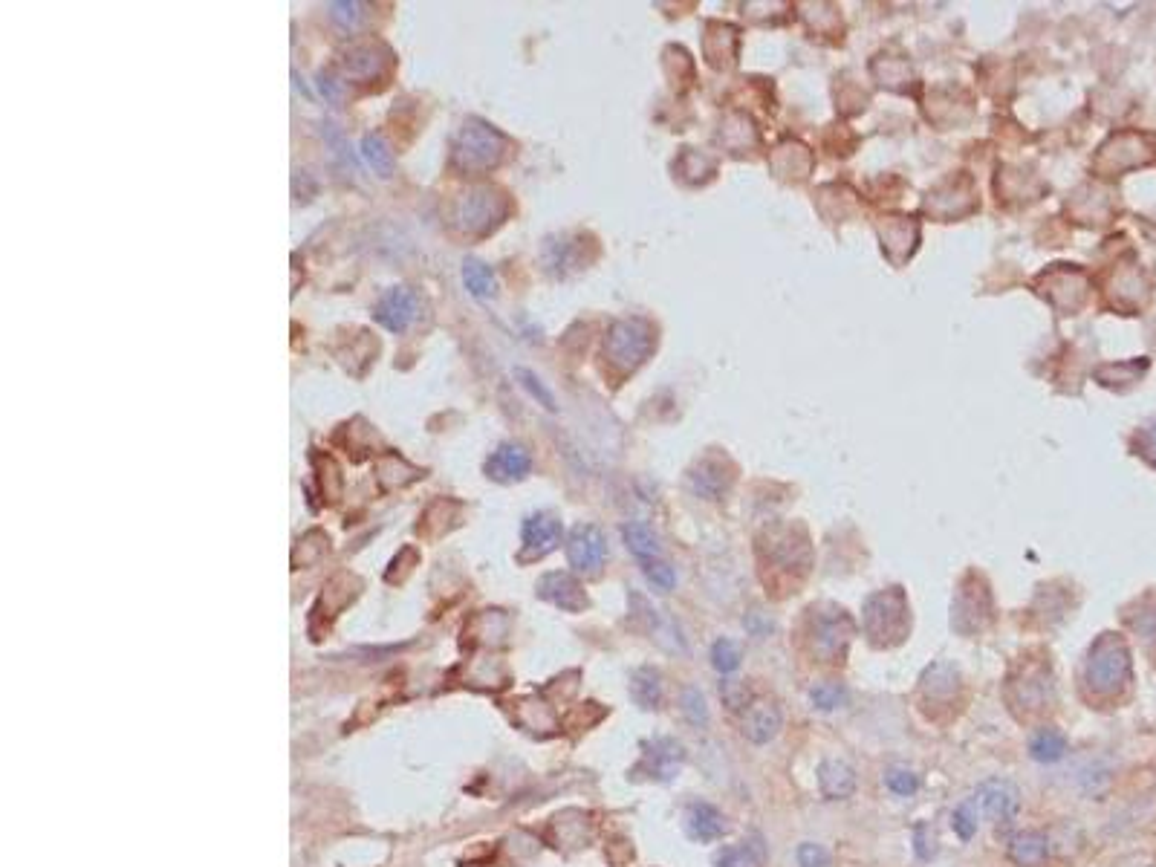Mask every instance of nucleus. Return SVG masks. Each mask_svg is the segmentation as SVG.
Instances as JSON below:
<instances>
[{
	"label": "nucleus",
	"instance_id": "nucleus-1",
	"mask_svg": "<svg viewBox=\"0 0 1156 867\" xmlns=\"http://www.w3.org/2000/svg\"><path fill=\"white\" fill-rule=\"evenodd\" d=\"M506 154H509V139L483 119H466L451 145L454 168L466 174L492 171L506 159Z\"/></svg>",
	"mask_w": 1156,
	"mask_h": 867
},
{
	"label": "nucleus",
	"instance_id": "nucleus-2",
	"mask_svg": "<svg viewBox=\"0 0 1156 867\" xmlns=\"http://www.w3.org/2000/svg\"><path fill=\"white\" fill-rule=\"evenodd\" d=\"M1130 680L1128 645L1116 633H1102L1084 662V685L1093 697H1116Z\"/></svg>",
	"mask_w": 1156,
	"mask_h": 867
},
{
	"label": "nucleus",
	"instance_id": "nucleus-3",
	"mask_svg": "<svg viewBox=\"0 0 1156 867\" xmlns=\"http://www.w3.org/2000/svg\"><path fill=\"white\" fill-rule=\"evenodd\" d=\"M654 344H657L654 324H648L645 318H622V321L610 324L605 344H602V353H605V362L613 370L633 373L654 353Z\"/></svg>",
	"mask_w": 1156,
	"mask_h": 867
},
{
	"label": "nucleus",
	"instance_id": "nucleus-4",
	"mask_svg": "<svg viewBox=\"0 0 1156 867\" xmlns=\"http://www.w3.org/2000/svg\"><path fill=\"white\" fill-rule=\"evenodd\" d=\"M862 622H865L867 639L876 648H894V645H899L908 636V628H911L905 593L899 587L873 593L865 602Z\"/></svg>",
	"mask_w": 1156,
	"mask_h": 867
},
{
	"label": "nucleus",
	"instance_id": "nucleus-5",
	"mask_svg": "<svg viewBox=\"0 0 1156 867\" xmlns=\"http://www.w3.org/2000/svg\"><path fill=\"white\" fill-rule=\"evenodd\" d=\"M506 214H509V200L498 188L480 185L454 200L448 220H451V229L460 235H489L506 220Z\"/></svg>",
	"mask_w": 1156,
	"mask_h": 867
},
{
	"label": "nucleus",
	"instance_id": "nucleus-6",
	"mask_svg": "<svg viewBox=\"0 0 1156 867\" xmlns=\"http://www.w3.org/2000/svg\"><path fill=\"white\" fill-rule=\"evenodd\" d=\"M853 636V622L847 619L844 610L830 607V613H815L810 619V642H813V654L821 662H836L844 657V648Z\"/></svg>",
	"mask_w": 1156,
	"mask_h": 867
},
{
	"label": "nucleus",
	"instance_id": "nucleus-7",
	"mask_svg": "<svg viewBox=\"0 0 1156 867\" xmlns=\"http://www.w3.org/2000/svg\"><path fill=\"white\" fill-rule=\"evenodd\" d=\"M974 804L980 815H986L989 821H995L998 827H1009L1015 821V815L1021 810V792L1012 781L1006 778H989L983 781L980 787L974 789Z\"/></svg>",
	"mask_w": 1156,
	"mask_h": 867
},
{
	"label": "nucleus",
	"instance_id": "nucleus-8",
	"mask_svg": "<svg viewBox=\"0 0 1156 867\" xmlns=\"http://www.w3.org/2000/svg\"><path fill=\"white\" fill-rule=\"evenodd\" d=\"M391 67V50L379 41L370 44H356L342 55V73L350 81H376L382 79Z\"/></svg>",
	"mask_w": 1156,
	"mask_h": 867
},
{
	"label": "nucleus",
	"instance_id": "nucleus-9",
	"mask_svg": "<svg viewBox=\"0 0 1156 867\" xmlns=\"http://www.w3.org/2000/svg\"><path fill=\"white\" fill-rule=\"evenodd\" d=\"M1052 700V680L1044 665H1026L1024 674L1009 683V703L1012 709H1024L1026 714L1041 711Z\"/></svg>",
	"mask_w": 1156,
	"mask_h": 867
},
{
	"label": "nucleus",
	"instance_id": "nucleus-10",
	"mask_svg": "<svg viewBox=\"0 0 1156 867\" xmlns=\"http://www.w3.org/2000/svg\"><path fill=\"white\" fill-rule=\"evenodd\" d=\"M567 558L581 573H596L607 558V541L602 529L593 524H578L567 541Z\"/></svg>",
	"mask_w": 1156,
	"mask_h": 867
},
{
	"label": "nucleus",
	"instance_id": "nucleus-11",
	"mask_svg": "<svg viewBox=\"0 0 1156 867\" xmlns=\"http://www.w3.org/2000/svg\"><path fill=\"white\" fill-rule=\"evenodd\" d=\"M373 318H376L385 330H391V333H405V330L411 327V321L417 318V295L405 287L388 289V292L376 301Z\"/></svg>",
	"mask_w": 1156,
	"mask_h": 867
},
{
	"label": "nucleus",
	"instance_id": "nucleus-12",
	"mask_svg": "<svg viewBox=\"0 0 1156 867\" xmlns=\"http://www.w3.org/2000/svg\"><path fill=\"white\" fill-rule=\"evenodd\" d=\"M529 451L521 443H503L492 451V457L483 463V472L495 483H518L529 474Z\"/></svg>",
	"mask_w": 1156,
	"mask_h": 867
},
{
	"label": "nucleus",
	"instance_id": "nucleus-13",
	"mask_svg": "<svg viewBox=\"0 0 1156 867\" xmlns=\"http://www.w3.org/2000/svg\"><path fill=\"white\" fill-rule=\"evenodd\" d=\"M989 622V593L980 587H960L957 602L951 607V625L960 633L980 631Z\"/></svg>",
	"mask_w": 1156,
	"mask_h": 867
},
{
	"label": "nucleus",
	"instance_id": "nucleus-14",
	"mask_svg": "<svg viewBox=\"0 0 1156 867\" xmlns=\"http://www.w3.org/2000/svg\"><path fill=\"white\" fill-rule=\"evenodd\" d=\"M524 558H541L558 547L561 521L552 512H535L524 521Z\"/></svg>",
	"mask_w": 1156,
	"mask_h": 867
},
{
	"label": "nucleus",
	"instance_id": "nucleus-15",
	"mask_svg": "<svg viewBox=\"0 0 1156 867\" xmlns=\"http://www.w3.org/2000/svg\"><path fill=\"white\" fill-rule=\"evenodd\" d=\"M538 596L550 605L567 610V613H578L587 607L584 587L570 573H547L538 581Z\"/></svg>",
	"mask_w": 1156,
	"mask_h": 867
},
{
	"label": "nucleus",
	"instance_id": "nucleus-16",
	"mask_svg": "<svg viewBox=\"0 0 1156 867\" xmlns=\"http://www.w3.org/2000/svg\"><path fill=\"white\" fill-rule=\"evenodd\" d=\"M920 691L928 706L951 703L957 697V691H960V671H957V665L934 662L931 668H925V674H922L920 680Z\"/></svg>",
	"mask_w": 1156,
	"mask_h": 867
},
{
	"label": "nucleus",
	"instance_id": "nucleus-17",
	"mask_svg": "<svg viewBox=\"0 0 1156 867\" xmlns=\"http://www.w3.org/2000/svg\"><path fill=\"white\" fill-rule=\"evenodd\" d=\"M781 723H784L781 709L769 700H755L743 711V735L752 743H769L781 732Z\"/></svg>",
	"mask_w": 1156,
	"mask_h": 867
},
{
	"label": "nucleus",
	"instance_id": "nucleus-18",
	"mask_svg": "<svg viewBox=\"0 0 1156 867\" xmlns=\"http://www.w3.org/2000/svg\"><path fill=\"white\" fill-rule=\"evenodd\" d=\"M685 763V749L674 737H657L648 752H645V766L657 781H671Z\"/></svg>",
	"mask_w": 1156,
	"mask_h": 867
},
{
	"label": "nucleus",
	"instance_id": "nucleus-19",
	"mask_svg": "<svg viewBox=\"0 0 1156 867\" xmlns=\"http://www.w3.org/2000/svg\"><path fill=\"white\" fill-rule=\"evenodd\" d=\"M818 789L824 798L830 801H841V798H850L856 792V772L850 763L839 761V758H827V761L818 763Z\"/></svg>",
	"mask_w": 1156,
	"mask_h": 867
},
{
	"label": "nucleus",
	"instance_id": "nucleus-20",
	"mask_svg": "<svg viewBox=\"0 0 1156 867\" xmlns=\"http://www.w3.org/2000/svg\"><path fill=\"white\" fill-rule=\"evenodd\" d=\"M685 827H688L691 839L717 841L723 839V833H726V818H723V813L717 807H711L706 801H697L685 813Z\"/></svg>",
	"mask_w": 1156,
	"mask_h": 867
},
{
	"label": "nucleus",
	"instance_id": "nucleus-21",
	"mask_svg": "<svg viewBox=\"0 0 1156 867\" xmlns=\"http://www.w3.org/2000/svg\"><path fill=\"white\" fill-rule=\"evenodd\" d=\"M1050 856V839L1041 830H1024L1009 841V859L1021 867H1038Z\"/></svg>",
	"mask_w": 1156,
	"mask_h": 867
},
{
	"label": "nucleus",
	"instance_id": "nucleus-22",
	"mask_svg": "<svg viewBox=\"0 0 1156 867\" xmlns=\"http://www.w3.org/2000/svg\"><path fill=\"white\" fill-rule=\"evenodd\" d=\"M1029 755L1038 763H1058L1067 755V737L1055 726H1044L1029 737Z\"/></svg>",
	"mask_w": 1156,
	"mask_h": 867
},
{
	"label": "nucleus",
	"instance_id": "nucleus-23",
	"mask_svg": "<svg viewBox=\"0 0 1156 867\" xmlns=\"http://www.w3.org/2000/svg\"><path fill=\"white\" fill-rule=\"evenodd\" d=\"M720 474H723V466H720V463H714V460L700 463V466L691 472V489H694L700 498L717 500L726 489H729V477H720Z\"/></svg>",
	"mask_w": 1156,
	"mask_h": 867
},
{
	"label": "nucleus",
	"instance_id": "nucleus-24",
	"mask_svg": "<svg viewBox=\"0 0 1156 867\" xmlns=\"http://www.w3.org/2000/svg\"><path fill=\"white\" fill-rule=\"evenodd\" d=\"M622 535H625V544H628V550H631L633 555L642 561V564H648V561H657L659 558V538L654 535V529H651V526L633 521V524H625Z\"/></svg>",
	"mask_w": 1156,
	"mask_h": 867
},
{
	"label": "nucleus",
	"instance_id": "nucleus-25",
	"mask_svg": "<svg viewBox=\"0 0 1156 867\" xmlns=\"http://www.w3.org/2000/svg\"><path fill=\"white\" fill-rule=\"evenodd\" d=\"M463 284H466V289L472 292L474 298H480V301H489V298L498 295V278H495V272H492L486 263L474 261V258L463 263Z\"/></svg>",
	"mask_w": 1156,
	"mask_h": 867
},
{
	"label": "nucleus",
	"instance_id": "nucleus-26",
	"mask_svg": "<svg viewBox=\"0 0 1156 867\" xmlns=\"http://www.w3.org/2000/svg\"><path fill=\"white\" fill-rule=\"evenodd\" d=\"M631 697L642 709H657L662 700V677L657 668H639L633 674Z\"/></svg>",
	"mask_w": 1156,
	"mask_h": 867
},
{
	"label": "nucleus",
	"instance_id": "nucleus-27",
	"mask_svg": "<svg viewBox=\"0 0 1156 867\" xmlns=\"http://www.w3.org/2000/svg\"><path fill=\"white\" fill-rule=\"evenodd\" d=\"M376 474H379V483H382L385 489H399V486H405V483H411V480L420 477V472H417L414 466H408L399 454L382 457L379 466H376Z\"/></svg>",
	"mask_w": 1156,
	"mask_h": 867
},
{
	"label": "nucleus",
	"instance_id": "nucleus-28",
	"mask_svg": "<svg viewBox=\"0 0 1156 867\" xmlns=\"http://www.w3.org/2000/svg\"><path fill=\"white\" fill-rule=\"evenodd\" d=\"M362 157H365V162L379 177H391L394 174V157H391V151H388V145H385V139L379 133H368L362 139Z\"/></svg>",
	"mask_w": 1156,
	"mask_h": 867
},
{
	"label": "nucleus",
	"instance_id": "nucleus-29",
	"mask_svg": "<svg viewBox=\"0 0 1156 867\" xmlns=\"http://www.w3.org/2000/svg\"><path fill=\"white\" fill-rule=\"evenodd\" d=\"M365 3H356V0H339V3H330V21L344 32H356V29L365 24Z\"/></svg>",
	"mask_w": 1156,
	"mask_h": 867
},
{
	"label": "nucleus",
	"instance_id": "nucleus-30",
	"mask_svg": "<svg viewBox=\"0 0 1156 867\" xmlns=\"http://www.w3.org/2000/svg\"><path fill=\"white\" fill-rule=\"evenodd\" d=\"M951 827H954V833H957L963 841H969L974 833H977V827H980V810H977L974 798H966V801L951 813Z\"/></svg>",
	"mask_w": 1156,
	"mask_h": 867
},
{
	"label": "nucleus",
	"instance_id": "nucleus-31",
	"mask_svg": "<svg viewBox=\"0 0 1156 867\" xmlns=\"http://www.w3.org/2000/svg\"><path fill=\"white\" fill-rule=\"evenodd\" d=\"M761 859V850H755L752 844L743 841L740 847H723V853L717 856V867H758Z\"/></svg>",
	"mask_w": 1156,
	"mask_h": 867
},
{
	"label": "nucleus",
	"instance_id": "nucleus-32",
	"mask_svg": "<svg viewBox=\"0 0 1156 867\" xmlns=\"http://www.w3.org/2000/svg\"><path fill=\"white\" fill-rule=\"evenodd\" d=\"M810 700L818 711H836L847 703V691L839 683H818L810 691Z\"/></svg>",
	"mask_w": 1156,
	"mask_h": 867
},
{
	"label": "nucleus",
	"instance_id": "nucleus-33",
	"mask_svg": "<svg viewBox=\"0 0 1156 867\" xmlns=\"http://www.w3.org/2000/svg\"><path fill=\"white\" fill-rule=\"evenodd\" d=\"M711 665L720 671V674H732L740 665V648H737L732 639H717L711 645Z\"/></svg>",
	"mask_w": 1156,
	"mask_h": 867
},
{
	"label": "nucleus",
	"instance_id": "nucleus-34",
	"mask_svg": "<svg viewBox=\"0 0 1156 867\" xmlns=\"http://www.w3.org/2000/svg\"><path fill=\"white\" fill-rule=\"evenodd\" d=\"M885 784H888V789H891L894 795L908 798V795H914V792L920 789V775H914L908 766H891V769L885 772Z\"/></svg>",
	"mask_w": 1156,
	"mask_h": 867
},
{
	"label": "nucleus",
	"instance_id": "nucleus-35",
	"mask_svg": "<svg viewBox=\"0 0 1156 867\" xmlns=\"http://www.w3.org/2000/svg\"><path fill=\"white\" fill-rule=\"evenodd\" d=\"M683 714L691 726H706L709 723V706L700 688H685L683 691Z\"/></svg>",
	"mask_w": 1156,
	"mask_h": 867
},
{
	"label": "nucleus",
	"instance_id": "nucleus-36",
	"mask_svg": "<svg viewBox=\"0 0 1156 867\" xmlns=\"http://www.w3.org/2000/svg\"><path fill=\"white\" fill-rule=\"evenodd\" d=\"M645 576H648V581L657 587V590H671L674 584H677V573H674V567L671 564H665L662 558H657V561H648L645 564Z\"/></svg>",
	"mask_w": 1156,
	"mask_h": 867
},
{
	"label": "nucleus",
	"instance_id": "nucleus-37",
	"mask_svg": "<svg viewBox=\"0 0 1156 867\" xmlns=\"http://www.w3.org/2000/svg\"><path fill=\"white\" fill-rule=\"evenodd\" d=\"M914 850H917V856H920L922 862H931L937 856V836H934L931 824L922 821V824L914 827Z\"/></svg>",
	"mask_w": 1156,
	"mask_h": 867
},
{
	"label": "nucleus",
	"instance_id": "nucleus-38",
	"mask_svg": "<svg viewBox=\"0 0 1156 867\" xmlns=\"http://www.w3.org/2000/svg\"><path fill=\"white\" fill-rule=\"evenodd\" d=\"M720 697L729 706V711H746V706H749V688L737 680H726L720 685Z\"/></svg>",
	"mask_w": 1156,
	"mask_h": 867
},
{
	"label": "nucleus",
	"instance_id": "nucleus-39",
	"mask_svg": "<svg viewBox=\"0 0 1156 867\" xmlns=\"http://www.w3.org/2000/svg\"><path fill=\"white\" fill-rule=\"evenodd\" d=\"M518 379H521V385H524L529 394L535 396L547 411H555V399H552V394L541 385V379L535 376V373H529V370H518Z\"/></svg>",
	"mask_w": 1156,
	"mask_h": 867
},
{
	"label": "nucleus",
	"instance_id": "nucleus-40",
	"mask_svg": "<svg viewBox=\"0 0 1156 867\" xmlns=\"http://www.w3.org/2000/svg\"><path fill=\"white\" fill-rule=\"evenodd\" d=\"M798 865L801 867H827L830 865V853H827L821 844L807 841V844H801V847H798Z\"/></svg>",
	"mask_w": 1156,
	"mask_h": 867
},
{
	"label": "nucleus",
	"instance_id": "nucleus-41",
	"mask_svg": "<svg viewBox=\"0 0 1156 867\" xmlns=\"http://www.w3.org/2000/svg\"><path fill=\"white\" fill-rule=\"evenodd\" d=\"M1145 448H1148L1145 454H1148V457H1154L1156 454V425L1151 428V431H1148V434H1145Z\"/></svg>",
	"mask_w": 1156,
	"mask_h": 867
}]
</instances>
